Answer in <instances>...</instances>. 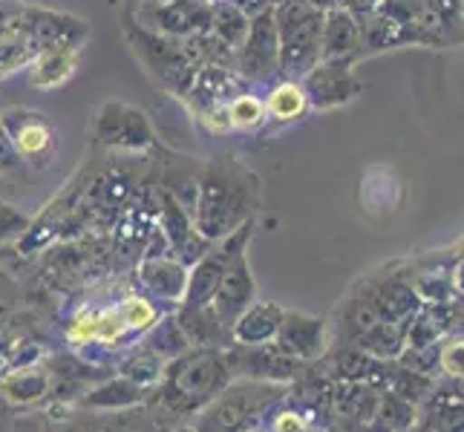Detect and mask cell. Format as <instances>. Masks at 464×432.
<instances>
[{"mask_svg":"<svg viewBox=\"0 0 464 432\" xmlns=\"http://www.w3.org/2000/svg\"><path fill=\"white\" fill-rule=\"evenodd\" d=\"M283 312L275 302H251L248 309H243L228 329V338L237 346H263L275 341V334L280 329Z\"/></svg>","mask_w":464,"mask_h":432,"instance_id":"18","label":"cell"},{"mask_svg":"<svg viewBox=\"0 0 464 432\" xmlns=\"http://www.w3.org/2000/svg\"><path fill=\"white\" fill-rule=\"evenodd\" d=\"M141 401H148V389L127 378L107 380L99 389L84 395V407H92V409H124V407H133Z\"/></svg>","mask_w":464,"mask_h":432,"instance_id":"21","label":"cell"},{"mask_svg":"<svg viewBox=\"0 0 464 432\" xmlns=\"http://www.w3.org/2000/svg\"><path fill=\"white\" fill-rule=\"evenodd\" d=\"M277 21H275V9H263L260 14H254L246 41L239 43L237 61H234V72H239L246 82H268L271 75L280 72L277 63Z\"/></svg>","mask_w":464,"mask_h":432,"instance_id":"8","label":"cell"},{"mask_svg":"<svg viewBox=\"0 0 464 432\" xmlns=\"http://www.w3.org/2000/svg\"><path fill=\"white\" fill-rule=\"evenodd\" d=\"M165 366H168L165 358H159L153 349L141 346V349H133L130 355L119 363V372H121V378L133 380V383H139V387L148 389V387H156V383L162 380Z\"/></svg>","mask_w":464,"mask_h":432,"instance_id":"23","label":"cell"},{"mask_svg":"<svg viewBox=\"0 0 464 432\" xmlns=\"http://www.w3.org/2000/svg\"><path fill=\"white\" fill-rule=\"evenodd\" d=\"M159 231H162L173 260H179L188 268L211 248V243L197 231L194 216L188 214V207L173 194H168L165 187L159 190Z\"/></svg>","mask_w":464,"mask_h":432,"instance_id":"12","label":"cell"},{"mask_svg":"<svg viewBox=\"0 0 464 432\" xmlns=\"http://www.w3.org/2000/svg\"><path fill=\"white\" fill-rule=\"evenodd\" d=\"M361 55V24L346 6L324 9V32H320V61L355 63Z\"/></svg>","mask_w":464,"mask_h":432,"instance_id":"15","label":"cell"},{"mask_svg":"<svg viewBox=\"0 0 464 432\" xmlns=\"http://www.w3.org/2000/svg\"><path fill=\"white\" fill-rule=\"evenodd\" d=\"M461 334H453L450 341H447L441 349H439V355H436V363H439V370H444L447 378H453V380H461Z\"/></svg>","mask_w":464,"mask_h":432,"instance_id":"28","label":"cell"},{"mask_svg":"<svg viewBox=\"0 0 464 432\" xmlns=\"http://www.w3.org/2000/svg\"><path fill=\"white\" fill-rule=\"evenodd\" d=\"M82 63L78 46H55V50H41L26 63V84L38 92H55L67 82H72Z\"/></svg>","mask_w":464,"mask_h":432,"instance_id":"16","label":"cell"},{"mask_svg":"<svg viewBox=\"0 0 464 432\" xmlns=\"http://www.w3.org/2000/svg\"><path fill=\"white\" fill-rule=\"evenodd\" d=\"M266 119L271 121H297L309 113V101H306V92H303L300 82L295 78H283L275 87H268L266 92Z\"/></svg>","mask_w":464,"mask_h":432,"instance_id":"20","label":"cell"},{"mask_svg":"<svg viewBox=\"0 0 464 432\" xmlns=\"http://www.w3.org/2000/svg\"><path fill=\"white\" fill-rule=\"evenodd\" d=\"M228 121L231 130H257L266 124V104L254 92H237L228 99Z\"/></svg>","mask_w":464,"mask_h":432,"instance_id":"25","label":"cell"},{"mask_svg":"<svg viewBox=\"0 0 464 432\" xmlns=\"http://www.w3.org/2000/svg\"><path fill=\"white\" fill-rule=\"evenodd\" d=\"M46 389H50V378L41 370H21L0 380V392H4L9 401H18V404L38 401L41 395H46Z\"/></svg>","mask_w":464,"mask_h":432,"instance_id":"24","label":"cell"},{"mask_svg":"<svg viewBox=\"0 0 464 432\" xmlns=\"http://www.w3.org/2000/svg\"><path fill=\"white\" fill-rule=\"evenodd\" d=\"M21 168H24L21 158L14 156L12 144L6 141L4 130H0V173H14V170H21Z\"/></svg>","mask_w":464,"mask_h":432,"instance_id":"30","label":"cell"},{"mask_svg":"<svg viewBox=\"0 0 464 432\" xmlns=\"http://www.w3.org/2000/svg\"><path fill=\"white\" fill-rule=\"evenodd\" d=\"M18 21L29 41L35 43V50H55V46H82L90 41V26L75 18L70 12H58V9H44V6H24Z\"/></svg>","mask_w":464,"mask_h":432,"instance_id":"11","label":"cell"},{"mask_svg":"<svg viewBox=\"0 0 464 432\" xmlns=\"http://www.w3.org/2000/svg\"><path fill=\"white\" fill-rule=\"evenodd\" d=\"M139 280L148 292L162 302H182L188 288V265L173 257H141Z\"/></svg>","mask_w":464,"mask_h":432,"instance_id":"17","label":"cell"},{"mask_svg":"<svg viewBox=\"0 0 464 432\" xmlns=\"http://www.w3.org/2000/svg\"><path fill=\"white\" fill-rule=\"evenodd\" d=\"M92 141L110 153H145L156 148V130L145 110L104 101L92 116Z\"/></svg>","mask_w":464,"mask_h":432,"instance_id":"5","label":"cell"},{"mask_svg":"<svg viewBox=\"0 0 464 432\" xmlns=\"http://www.w3.org/2000/svg\"><path fill=\"white\" fill-rule=\"evenodd\" d=\"M277 21V63L283 78L300 82L320 61V32H324V6L309 0H285L271 6Z\"/></svg>","mask_w":464,"mask_h":432,"instance_id":"3","label":"cell"},{"mask_svg":"<svg viewBox=\"0 0 464 432\" xmlns=\"http://www.w3.org/2000/svg\"><path fill=\"white\" fill-rule=\"evenodd\" d=\"M275 343L285 358L292 360H314L324 355L326 343V320L312 317L303 312H283L280 329L275 334Z\"/></svg>","mask_w":464,"mask_h":432,"instance_id":"13","label":"cell"},{"mask_svg":"<svg viewBox=\"0 0 464 432\" xmlns=\"http://www.w3.org/2000/svg\"><path fill=\"white\" fill-rule=\"evenodd\" d=\"M277 398V389L266 387V383H246V387L231 389L226 387L217 398H211V407L199 415L197 432H239Z\"/></svg>","mask_w":464,"mask_h":432,"instance_id":"7","label":"cell"},{"mask_svg":"<svg viewBox=\"0 0 464 432\" xmlns=\"http://www.w3.org/2000/svg\"><path fill=\"white\" fill-rule=\"evenodd\" d=\"M29 228H32L29 214H24L21 207L12 205V202H0V245L26 236Z\"/></svg>","mask_w":464,"mask_h":432,"instance_id":"27","label":"cell"},{"mask_svg":"<svg viewBox=\"0 0 464 432\" xmlns=\"http://www.w3.org/2000/svg\"><path fill=\"white\" fill-rule=\"evenodd\" d=\"M271 429L275 432H312L306 415H300L295 409L277 412V418H271Z\"/></svg>","mask_w":464,"mask_h":432,"instance_id":"29","label":"cell"},{"mask_svg":"<svg viewBox=\"0 0 464 432\" xmlns=\"http://www.w3.org/2000/svg\"><path fill=\"white\" fill-rule=\"evenodd\" d=\"M251 18L246 12H239L234 4L228 0H219V4H211V24H208V32L214 38H219L226 46L237 53L239 43L246 41V32H248Z\"/></svg>","mask_w":464,"mask_h":432,"instance_id":"22","label":"cell"},{"mask_svg":"<svg viewBox=\"0 0 464 432\" xmlns=\"http://www.w3.org/2000/svg\"><path fill=\"white\" fill-rule=\"evenodd\" d=\"M136 24L148 26L168 38H190L208 32L211 24V4L202 0H148L136 9Z\"/></svg>","mask_w":464,"mask_h":432,"instance_id":"10","label":"cell"},{"mask_svg":"<svg viewBox=\"0 0 464 432\" xmlns=\"http://www.w3.org/2000/svg\"><path fill=\"white\" fill-rule=\"evenodd\" d=\"M202 4H219V0H202Z\"/></svg>","mask_w":464,"mask_h":432,"instance_id":"34","label":"cell"},{"mask_svg":"<svg viewBox=\"0 0 464 432\" xmlns=\"http://www.w3.org/2000/svg\"><path fill=\"white\" fill-rule=\"evenodd\" d=\"M260 205V179L257 173L234 158H214L205 162L197 176L194 194V226L208 239H226L239 226L254 219Z\"/></svg>","mask_w":464,"mask_h":432,"instance_id":"1","label":"cell"},{"mask_svg":"<svg viewBox=\"0 0 464 432\" xmlns=\"http://www.w3.org/2000/svg\"><path fill=\"white\" fill-rule=\"evenodd\" d=\"M0 130L12 144L21 165L46 168L58 153V130L53 119L41 110L29 107H6L0 113Z\"/></svg>","mask_w":464,"mask_h":432,"instance_id":"6","label":"cell"},{"mask_svg":"<svg viewBox=\"0 0 464 432\" xmlns=\"http://www.w3.org/2000/svg\"><path fill=\"white\" fill-rule=\"evenodd\" d=\"M231 372L226 358L214 351L211 346H199L194 351H182L179 358L168 360L162 387H159V404L170 415H185L208 404L226 389Z\"/></svg>","mask_w":464,"mask_h":432,"instance_id":"2","label":"cell"},{"mask_svg":"<svg viewBox=\"0 0 464 432\" xmlns=\"http://www.w3.org/2000/svg\"><path fill=\"white\" fill-rule=\"evenodd\" d=\"M124 38L130 43L133 55L141 61V67L156 78V84H162L173 95H185L190 90L197 70L190 67L179 38L159 35L148 26L133 24L130 14L124 18Z\"/></svg>","mask_w":464,"mask_h":432,"instance_id":"4","label":"cell"},{"mask_svg":"<svg viewBox=\"0 0 464 432\" xmlns=\"http://www.w3.org/2000/svg\"><path fill=\"white\" fill-rule=\"evenodd\" d=\"M300 87L306 92L309 110L329 113L341 110L361 95V82L352 72V63L346 61H317L314 67L300 78Z\"/></svg>","mask_w":464,"mask_h":432,"instance_id":"9","label":"cell"},{"mask_svg":"<svg viewBox=\"0 0 464 432\" xmlns=\"http://www.w3.org/2000/svg\"><path fill=\"white\" fill-rule=\"evenodd\" d=\"M239 432H266V429H260L257 424H246L243 429H239Z\"/></svg>","mask_w":464,"mask_h":432,"instance_id":"32","label":"cell"},{"mask_svg":"<svg viewBox=\"0 0 464 432\" xmlns=\"http://www.w3.org/2000/svg\"><path fill=\"white\" fill-rule=\"evenodd\" d=\"M228 4H234L239 12H246L248 18H254V14H260L263 9L271 6V0H228Z\"/></svg>","mask_w":464,"mask_h":432,"instance_id":"31","label":"cell"},{"mask_svg":"<svg viewBox=\"0 0 464 432\" xmlns=\"http://www.w3.org/2000/svg\"><path fill=\"white\" fill-rule=\"evenodd\" d=\"M410 320H378V323L358 331L349 346H355L358 351H363V355H370L375 360H395L401 355V349L407 346Z\"/></svg>","mask_w":464,"mask_h":432,"instance_id":"19","label":"cell"},{"mask_svg":"<svg viewBox=\"0 0 464 432\" xmlns=\"http://www.w3.org/2000/svg\"><path fill=\"white\" fill-rule=\"evenodd\" d=\"M173 432H197L194 427H179V429H173Z\"/></svg>","mask_w":464,"mask_h":432,"instance_id":"33","label":"cell"},{"mask_svg":"<svg viewBox=\"0 0 464 432\" xmlns=\"http://www.w3.org/2000/svg\"><path fill=\"white\" fill-rule=\"evenodd\" d=\"M121 323L127 331H136V334H145L159 323V309L145 297V294H127L119 306H116Z\"/></svg>","mask_w":464,"mask_h":432,"instance_id":"26","label":"cell"},{"mask_svg":"<svg viewBox=\"0 0 464 432\" xmlns=\"http://www.w3.org/2000/svg\"><path fill=\"white\" fill-rule=\"evenodd\" d=\"M254 294H257V283L251 277V265H248V251H239L237 257L228 263L226 274H222L217 294L211 300V309L219 317V323L231 329L234 317L248 309L254 302Z\"/></svg>","mask_w":464,"mask_h":432,"instance_id":"14","label":"cell"}]
</instances>
